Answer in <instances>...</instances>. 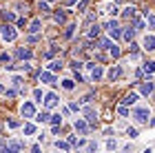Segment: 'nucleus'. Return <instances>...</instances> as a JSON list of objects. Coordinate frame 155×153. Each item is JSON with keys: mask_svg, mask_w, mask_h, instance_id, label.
Wrapping results in <instances>:
<instances>
[{"mask_svg": "<svg viewBox=\"0 0 155 153\" xmlns=\"http://www.w3.org/2000/svg\"><path fill=\"white\" fill-rule=\"evenodd\" d=\"M87 69L91 71V80H93V82H97V80H100L102 75H104L102 67H100V65H95V62H89V65H87Z\"/></svg>", "mask_w": 155, "mask_h": 153, "instance_id": "f257e3e1", "label": "nucleus"}, {"mask_svg": "<svg viewBox=\"0 0 155 153\" xmlns=\"http://www.w3.org/2000/svg\"><path fill=\"white\" fill-rule=\"evenodd\" d=\"M133 118H135V120L137 122H149V109H146V107H140V109H135V111H133Z\"/></svg>", "mask_w": 155, "mask_h": 153, "instance_id": "f03ea898", "label": "nucleus"}, {"mask_svg": "<svg viewBox=\"0 0 155 153\" xmlns=\"http://www.w3.org/2000/svg\"><path fill=\"white\" fill-rule=\"evenodd\" d=\"M73 129H75L80 135H87V131H89V124L84 122V120H80V118H78V120L73 122Z\"/></svg>", "mask_w": 155, "mask_h": 153, "instance_id": "7ed1b4c3", "label": "nucleus"}, {"mask_svg": "<svg viewBox=\"0 0 155 153\" xmlns=\"http://www.w3.org/2000/svg\"><path fill=\"white\" fill-rule=\"evenodd\" d=\"M84 115H87V122H89V127H95V124H97V113H95V111L93 109H84Z\"/></svg>", "mask_w": 155, "mask_h": 153, "instance_id": "20e7f679", "label": "nucleus"}, {"mask_svg": "<svg viewBox=\"0 0 155 153\" xmlns=\"http://www.w3.org/2000/svg\"><path fill=\"white\" fill-rule=\"evenodd\" d=\"M20 111H22L25 118H33V115H36V107H33V102H25Z\"/></svg>", "mask_w": 155, "mask_h": 153, "instance_id": "39448f33", "label": "nucleus"}, {"mask_svg": "<svg viewBox=\"0 0 155 153\" xmlns=\"http://www.w3.org/2000/svg\"><path fill=\"white\" fill-rule=\"evenodd\" d=\"M2 38L5 40H13L16 38V29H13L11 25H2Z\"/></svg>", "mask_w": 155, "mask_h": 153, "instance_id": "423d86ee", "label": "nucleus"}, {"mask_svg": "<svg viewBox=\"0 0 155 153\" xmlns=\"http://www.w3.org/2000/svg\"><path fill=\"white\" fill-rule=\"evenodd\" d=\"M137 100H140V95H137V93H129V95H124L122 104H124V107H133V104H135Z\"/></svg>", "mask_w": 155, "mask_h": 153, "instance_id": "0eeeda50", "label": "nucleus"}, {"mask_svg": "<svg viewBox=\"0 0 155 153\" xmlns=\"http://www.w3.org/2000/svg\"><path fill=\"white\" fill-rule=\"evenodd\" d=\"M120 73H122V69H120V67H111L109 71H107V78L113 82V80H117V78H120Z\"/></svg>", "mask_w": 155, "mask_h": 153, "instance_id": "6e6552de", "label": "nucleus"}, {"mask_svg": "<svg viewBox=\"0 0 155 153\" xmlns=\"http://www.w3.org/2000/svg\"><path fill=\"white\" fill-rule=\"evenodd\" d=\"M140 91H142V95H151L153 93V82L151 80L142 82V85H140Z\"/></svg>", "mask_w": 155, "mask_h": 153, "instance_id": "1a4fd4ad", "label": "nucleus"}, {"mask_svg": "<svg viewBox=\"0 0 155 153\" xmlns=\"http://www.w3.org/2000/svg\"><path fill=\"white\" fill-rule=\"evenodd\" d=\"M55 104H58V95H55V93H49L47 98H45V107H47V109H53Z\"/></svg>", "mask_w": 155, "mask_h": 153, "instance_id": "9d476101", "label": "nucleus"}, {"mask_svg": "<svg viewBox=\"0 0 155 153\" xmlns=\"http://www.w3.org/2000/svg\"><path fill=\"white\" fill-rule=\"evenodd\" d=\"M142 45H144V49H146V51H153V49H155V36H146Z\"/></svg>", "mask_w": 155, "mask_h": 153, "instance_id": "9b49d317", "label": "nucleus"}, {"mask_svg": "<svg viewBox=\"0 0 155 153\" xmlns=\"http://www.w3.org/2000/svg\"><path fill=\"white\" fill-rule=\"evenodd\" d=\"M5 149H11V151H20V149H25V144H22V142H18V140H13V142H7V144H5Z\"/></svg>", "mask_w": 155, "mask_h": 153, "instance_id": "f8f14e48", "label": "nucleus"}, {"mask_svg": "<svg viewBox=\"0 0 155 153\" xmlns=\"http://www.w3.org/2000/svg\"><path fill=\"white\" fill-rule=\"evenodd\" d=\"M122 38L126 42H133V38H135V29H124L122 31Z\"/></svg>", "mask_w": 155, "mask_h": 153, "instance_id": "ddd939ff", "label": "nucleus"}, {"mask_svg": "<svg viewBox=\"0 0 155 153\" xmlns=\"http://www.w3.org/2000/svg\"><path fill=\"white\" fill-rule=\"evenodd\" d=\"M40 82H55L53 71H45V73H40Z\"/></svg>", "mask_w": 155, "mask_h": 153, "instance_id": "4468645a", "label": "nucleus"}, {"mask_svg": "<svg viewBox=\"0 0 155 153\" xmlns=\"http://www.w3.org/2000/svg\"><path fill=\"white\" fill-rule=\"evenodd\" d=\"M122 16H124V18H129V20H131V18H135V7L129 5V7H126V9L122 11Z\"/></svg>", "mask_w": 155, "mask_h": 153, "instance_id": "2eb2a0df", "label": "nucleus"}, {"mask_svg": "<svg viewBox=\"0 0 155 153\" xmlns=\"http://www.w3.org/2000/svg\"><path fill=\"white\" fill-rule=\"evenodd\" d=\"M16 53H18V58H22V60H29L31 58V49H22V47H20Z\"/></svg>", "mask_w": 155, "mask_h": 153, "instance_id": "dca6fc26", "label": "nucleus"}, {"mask_svg": "<svg viewBox=\"0 0 155 153\" xmlns=\"http://www.w3.org/2000/svg\"><path fill=\"white\" fill-rule=\"evenodd\" d=\"M29 31H31V33H38V31H42V22H40V20H33V22L29 25Z\"/></svg>", "mask_w": 155, "mask_h": 153, "instance_id": "f3484780", "label": "nucleus"}, {"mask_svg": "<svg viewBox=\"0 0 155 153\" xmlns=\"http://www.w3.org/2000/svg\"><path fill=\"white\" fill-rule=\"evenodd\" d=\"M55 22H58V25H64V20H67V13L64 11H55Z\"/></svg>", "mask_w": 155, "mask_h": 153, "instance_id": "a211bd4d", "label": "nucleus"}, {"mask_svg": "<svg viewBox=\"0 0 155 153\" xmlns=\"http://www.w3.org/2000/svg\"><path fill=\"white\" fill-rule=\"evenodd\" d=\"M62 69V60H53V62H49V71H60Z\"/></svg>", "mask_w": 155, "mask_h": 153, "instance_id": "6ab92c4d", "label": "nucleus"}, {"mask_svg": "<svg viewBox=\"0 0 155 153\" xmlns=\"http://www.w3.org/2000/svg\"><path fill=\"white\" fill-rule=\"evenodd\" d=\"M142 69H144V73H149V75L155 73V62H144V67H142Z\"/></svg>", "mask_w": 155, "mask_h": 153, "instance_id": "aec40b11", "label": "nucleus"}, {"mask_svg": "<svg viewBox=\"0 0 155 153\" xmlns=\"http://www.w3.org/2000/svg\"><path fill=\"white\" fill-rule=\"evenodd\" d=\"M109 36L113 38V40H117V38H122V31H120V27H115V29H109Z\"/></svg>", "mask_w": 155, "mask_h": 153, "instance_id": "412c9836", "label": "nucleus"}, {"mask_svg": "<svg viewBox=\"0 0 155 153\" xmlns=\"http://www.w3.org/2000/svg\"><path fill=\"white\" fill-rule=\"evenodd\" d=\"M144 16H146V22H149V27H151V29H155V16H153V13H149V11H144Z\"/></svg>", "mask_w": 155, "mask_h": 153, "instance_id": "4be33fe9", "label": "nucleus"}, {"mask_svg": "<svg viewBox=\"0 0 155 153\" xmlns=\"http://www.w3.org/2000/svg\"><path fill=\"white\" fill-rule=\"evenodd\" d=\"M97 36H100V27L93 25V27L89 29V38H97Z\"/></svg>", "mask_w": 155, "mask_h": 153, "instance_id": "5701e85b", "label": "nucleus"}, {"mask_svg": "<svg viewBox=\"0 0 155 153\" xmlns=\"http://www.w3.org/2000/svg\"><path fill=\"white\" fill-rule=\"evenodd\" d=\"M104 11H107L109 16H115V13H117V7H115V5H107V7H104Z\"/></svg>", "mask_w": 155, "mask_h": 153, "instance_id": "b1692460", "label": "nucleus"}, {"mask_svg": "<svg viewBox=\"0 0 155 153\" xmlns=\"http://www.w3.org/2000/svg\"><path fill=\"white\" fill-rule=\"evenodd\" d=\"M0 16H2V18L7 20V22H11V20H16V16H13L11 11H2V13H0Z\"/></svg>", "mask_w": 155, "mask_h": 153, "instance_id": "393cba45", "label": "nucleus"}, {"mask_svg": "<svg viewBox=\"0 0 155 153\" xmlns=\"http://www.w3.org/2000/svg\"><path fill=\"white\" fill-rule=\"evenodd\" d=\"M109 53L113 55V58H117V55H120V47H115V45H111V47H109Z\"/></svg>", "mask_w": 155, "mask_h": 153, "instance_id": "a878e982", "label": "nucleus"}, {"mask_svg": "<svg viewBox=\"0 0 155 153\" xmlns=\"http://www.w3.org/2000/svg\"><path fill=\"white\" fill-rule=\"evenodd\" d=\"M25 133L27 135H33V133H36V127H33V124H25Z\"/></svg>", "mask_w": 155, "mask_h": 153, "instance_id": "bb28decb", "label": "nucleus"}, {"mask_svg": "<svg viewBox=\"0 0 155 153\" xmlns=\"http://www.w3.org/2000/svg\"><path fill=\"white\" fill-rule=\"evenodd\" d=\"M115 27H117V22H115V20H107V22H104V29H115Z\"/></svg>", "mask_w": 155, "mask_h": 153, "instance_id": "cd10ccee", "label": "nucleus"}, {"mask_svg": "<svg viewBox=\"0 0 155 153\" xmlns=\"http://www.w3.org/2000/svg\"><path fill=\"white\" fill-rule=\"evenodd\" d=\"M62 87H64L67 91H71V89H73L75 85H73V80H62Z\"/></svg>", "mask_w": 155, "mask_h": 153, "instance_id": "c85d7f7f", "label": "nucleus"}, {"mask_svg": "<svg viewBox=\"0 0 155 153\" xmlns=\"http://www.w3.org/2000/svg\"><path fill=\"white\" fill-rule=\"evenodd\" d=\"M36 120H38V122H47V120H51V118H49V113H47V111H42V113L36 118Z\"/></svg>", "mask_w": 155, "mask_h": 153, "instance_id": "c756f323", "label": "nucleus"}, {"mask_svg": "<svg viewBox=\"0 0 155 153\" xmlns=\"http://www.w3.org/2000/svg\"><path fill=\"white\" fill-rule=\"evenodd\" d=\"M111 45H113V42H111L109 38H102V40H100V47H102V49H109Z\"/></svg>", "mask_w": 155, "mask_h": 153, "instance_id": "7c9ffc66", "label": "nucleus"}, {"mask_svg": "<svg viewBox=\"0 0 155 153\" xmlns=\"http://www.w3.org/2000/svg\"><path fill=\"white\" fill-rule=\"evenodd\" d=\"M69 142H71V144H73V147H82V144H84L82 140H78V138H75V135H71V138H69Z\"/></svg>", "mask_w": 155, "mask_h": 153, "instance_id": "2f4dec72", "label": "nucleus"}, {"mask_svg": "<svg viewBox=\"0 0 155 153\" xmlns=\"http://www.w3.org/2000/svg\"><path fill=\"white\" fill-rule=\"evenodd\" d=\"M38 9H40L42 13H49V5H47V2H42V0H40V2H38Z\"/></svg>", "mask_w": 155, "mask_h": 153, "instance_id": "473e14b6", "label": "nucleus"}, {"mask_svg": "<svg viewBox=\"0 0 155 153\" xmlns=\"http://www.w3.org/2000/svg\"><path fill=\"white\" fill-rule=\"evenodd\" d=\"M55 51H58V47H55V45H51V47L47 49V53H45V55H47V58H51V55H53Z\"/></svg>", "mask_w": 155, "mask_h": 153, "instance_id": "72a5a7b5", "label": "nucleus"}, {"mask_svg": "<svg viewBox=\"0 0 155 153\" xmlns=\"http://www.w3.org/2000/svg\"><path fill=\"white\" fill-rule=\"evenodd\" d=\"M133 27H135V31H140V29H144V22L140 18H135V22H133Z\"/></svg>", "mask_w": 155, "mask_h": 153, "instance_id": "f704fd0d", "label": "nucleus"}, {"mask_svg": "<svg viewBox=\"0 0 155 153\" xmlns=\"http://www.w3.org/2000/svg\"><path fill=\"white\" fill-rule=\"evenodd\" d=\"M69 144H71V142H60V140H58V142H55V147L62 149V151H67V149H69Z\"/></svg>", "mask_w": 155, "mask_h": 153, "instance_id": "c9c22d12", "label": "nucleus"}, {"mask_svg": "<svg viewBox=\"0 0 155 153\" xmlns=\"http://www.w3.org/2000/svg\"><path fill=\"white\" fill-rule=\"evenodd\" d=\"M73 29H75V27H73V25H69V27H67V31H64V38H71V36H73Z\"/></svg>", "mask_w": 155, "mask_h": 153, "instance_id": "e433bc0d", "label": "nucleus"}, {"mask_svg": "<svg viewBox=\"0 0 155 153\" xmlns=\"http://www.w3.org/2000/svg\"><path fill=\"white\" fill-rule=\"evenodd\" d=\"M126 135H129V138H137V129H126Z\"/></svg>", "mask_w": 155, "mask_h": 153, "instance_id": "4c0bfd02", "label": "nucleus"}, {"mask_svg": "<svg viewBox=\"0 0 155 153\" xmlns=\"http://www.w3.org/2000/svg\"><path fill=\"white\" fill-rule=\"evenodd\" d=\"M62 122V118H60V113H55V115H51V124H60Z\"/></svg>", "mask_w": 155, "mask_h": 153, "instance_id": "58836bf2", "label": "nucleus"}, {"mask_svg": "<svg viewBox=\"0 0 155 153\" xmlns=\"http://www.w3.org/2000/svg\"><path fill=\"white\" fill-rule=\"evenodd\" d=\"M107 149H109V151L117 149V142H115V140H109V142H107Z\"/></svg>", "mask_w": 155, "mask_h": 153, "instance_id": "ea45409f", "label": "nucleus"}, {"mask_svg": "<svg viewBox=\"0 0 155 153\" xmlns=\"http://www.w3.org/2000/svg\"><path fill=\"white\" fill-rule=\"evenodd\" d=\"M117 111H120V115H129V107H124V104H122Z\"/></svg>", "mask_w": 155, "mask_h": 153, "instance_id": "a19ab883", "label": "nucleus"}, {"mask_svg": "<svg viewBox=\"0 0 155 153\" xmlns=\"http://www.w3.org/2000/svg\"><path fill=\"white\" fill-rule=\"evenodd\" d=\"M33 98H36V100H42V91H40V89H36V91H33Z\"/></svg>", "mask_w": 155, "mask_h": 153, "instance_id": "79ce46f5", "label": "nucleus"}, {"mask_svg": "<svg viewBox=\"0 0 155 153\" xmlns=\"http://www.w3.org/2000/svg\"><path fill=\"white\" fill-rule=\"evenodd\" d=\"M84 9H87V2H84V0H82V2L78 5V11H84Z\"/></svg>", "mask_w": 155, "mask_h": 153, "instance_id": "37998d69", "label": "nucleus"}, {"mask_svg": "<svg viewBox=\"0 0 155 153\" xmlns=\"http://www.w3.org/2000/svg\"><path fill=\"white\" fill-rule=\"evenodd\" d=\"M11 82H13V85H16V87H20V85H22V80H20V78H18V75H16V78H13Z\"/></svg>", "mask_w": 155, "mask_h": 153, "instance_id": "c03bdc74", "label": "nucleus"}, {"mask_svg": "<svg viewBox=\"0 0 155 153\" xmlns=\"http://www.w3.org/2000/svg\"><path fill=\"white\" fill-rule=\"evenodd\" d=\"M71 67H73V71H78V69H82V62H73Z\"/></svg>", "mask_w": 155, "mask_h": 153, "instance_id": "a18cd8bd", "label": "nucleus"}, {"mask_svg": "<svg viewBox=\"0 0 155 153\" xmlns=\"http://www.w3.org/2000/svg\"><path fill=\"white\" fill-rule=\"evenodd\" d=\"M151 127H155V118H153V120H151Z\"/></svg>", "mask_w": 155, "mask_h": 153, "instance_id": "49530a36", "label": "nucleus"}, {"mask_svg": "<svg viewBox=\"0 0 155 153\" xmlns=\"http://www.w3.org/2000/svg\"><path fill=\"white\" fill-rule=\"evenodd\" d=\"M2 91H5V89H2V85H0V93H2Z\"/></svg>", "mask_w": 155, "mask_h": 153, "instance_id": "de8ad7c7", "label": "nucleus"}, {"mask_svg": "<svg viewBox=\"0 0 155 153\" xmlns=\"http://www.w3.org/2000/svg\"><path fill=\"white\" fill-rule=\"evenodd\" d=\"M47 2H53V0H47Z\"/></svg>", "mask_w": 155, "mask_h": 153, "instance_id": "09e8293b", "label": "nucleus"}]
</instances>
